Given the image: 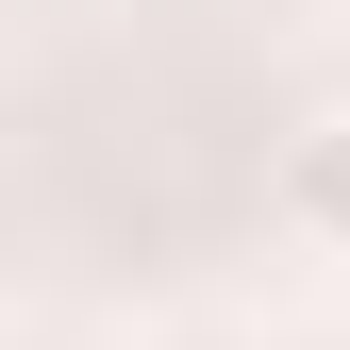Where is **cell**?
<instances>
[{"instance_id":"6da1fadb","label":"cell","mask_w":350,"mask_h":350,"mask_svg":"<svg viewBox=\"0 0 350 350\" xmlns=\"http://www.w3.org/2000/svg\"><path fill=\"white\" fill-rule=\"evenodd\" d=\"M267 234L300 267H350V117H300L284 167H267Z\"/></svg>"}]
</instances>
